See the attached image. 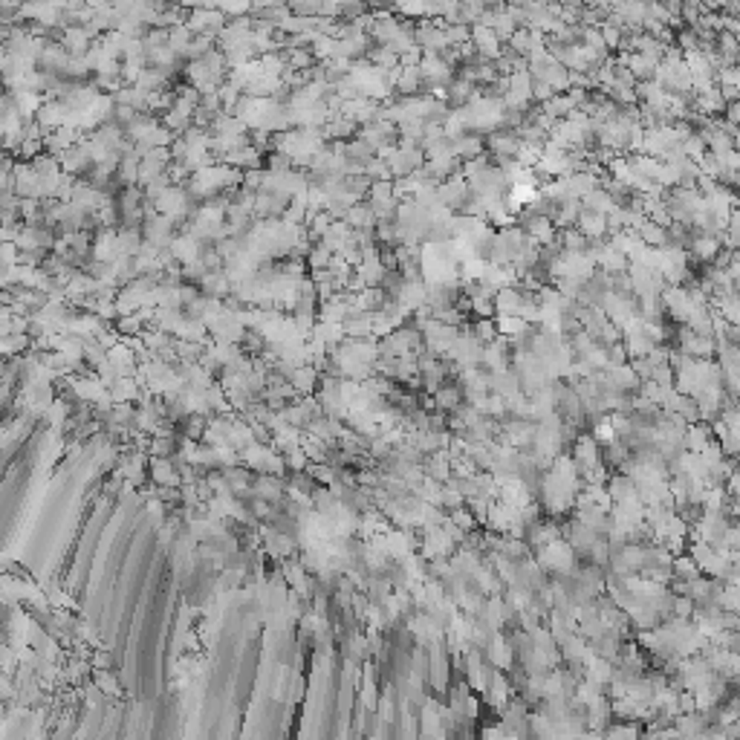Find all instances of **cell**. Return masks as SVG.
<instances>
[{
    "mask_svg": "<svg viewBox=\"0 0 740 740\" xmlns=\"http://www.w3.org/2000/svg\"><path fill=\"white\" fill-rule=\"evenodd\" d=\"M576 229H579L587 240H601L607 232H611V226H607V214H596V211H587V208L581 211Z\"/></svg>",
    "mask_w": 740,
    "mask_h": 740,
    "instance_id": "obj_2",
    "label": "cell"
},
{
    "mask_svg": "<svg viewBox=\"0 0 740 740\" xmlns=\"http://www.w3.org/2000/svg\"><path fill=\"white\" fill-rule=\"evenodd\" d=\"M425 78H422V70L419 67H402V73H400V81H397V90L400 93H417L419 90V84H422Z\"/></svg>",
    "mask_w": 740,
    "mask_h": 740,
    "instance_id": "obj_4",
    "label": "cell"
},
{
    "mask_svg": "<svg viewBox=\"0 0 740 740\" xmlns=\"http://www.w3.org/2000/svg\"><path fill=\"white\" fill-rule=\"evenodd\" d=\"M524 304H527V292H520L518 286H503V289L495 292V310H498V316H518V318H520Z\"/></svg>",
    "mask_w": 740,
    "mask_h": 740,
    "instance_id": "obj_1",
    "label": "cell"
},
{
    "mask_svg": "<svg viewBox=\"0 0 740 740\" xmlns=\"http://www.w3.org/2000/svg\"><path fill=\"white\" fill-rule=\"evenodd\" d=\"M463 402V390L457 385H446L437 390V405L440 408H457Z\"/></svg>",
    "mask_w": 740,
    "mask_h": 740,
    "instance_id": "obj_5",
    "label": "cell"
},
{
    "mask_svg": "<svg viewBox=\"0 0 740 740\" xmlns=\"http://www.w3.org/2000/svg\"><path fill=\"white\" fill-rule=\"evenodd\" d=\"M468 333H471L477 341H481L483 347L500 338V333H498V321H492V318H474V327H471Z\"/></svg>",
    "mask_w": 740,
    "mask_h": 740,
    "instance_id": "obj_3",
    "label": "cell"
}]
</instances>
